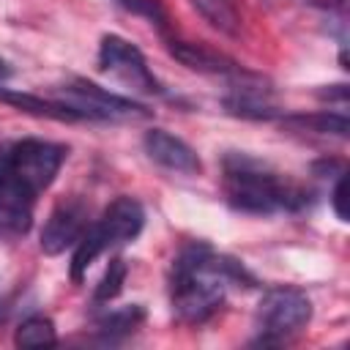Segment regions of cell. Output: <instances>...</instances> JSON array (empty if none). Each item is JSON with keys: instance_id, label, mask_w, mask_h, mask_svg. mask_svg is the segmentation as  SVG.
<instances>
[{"instance_id": "cell-8", "label": "cell", "mask_w": 350, "mask_h": 350, "mask_svg": "<svg viewBox=\"0 0 350 350\" xmlns=\"http://www.w3.org/2000/svg\"><path fill=\"white\" fill-rule=\"evenodd\" d=\"M36 191L11 170L5 148H0V238H19L33 224Z\"/></svg>"}, {"instance_id": "cell-3", "label": "cell", "mask_w": 350, "mask_h": 350, "mask_svg": "<svg viewBox=\"0 0 350 350\" xmlns=\"http://www.w3.org/2000/svg\"><path fill=\"white\" fill-rule=\"evenodd\" d=\"M142 224H145V211H142V205L134 197L123 194V197L112 200L104 208L101 219L96 224H88V230L77 241L74 257H71V279L82 282L85 271L90 268V262L98 254H104L112 246L134 241L142 232Z\"/></svg>"}, {"instance_id": "cell-13", "label": "cell", "mask_w": 350, "mask_h": 350, "mask_svg": "<svg viewBox=\"0 0 350 350\" xmlns=\"http://www.w3.org/2000/svg\"><path fill=\"white\" fill-rule=\"evenodd\" d=\"M189 3L200 11V16L211 27H216L224 36H238V30H241V14L232 5V0H189Z\"/></svg>"}, {"instance_id": "cell-16", "label": "cell", "mask_w": 350, "mask_h": 350, "mask_svg": "<svg viewBox=\"0 0 350 350\" xmlns=\"http://www.w3.org/2000/svg\"><path fill=\"white\" fill-rule=\"evenodd\" d=\"M287 123L293 126H301V129H309L314 134H336V137H345L347 134V118L342 112H317V115H295L290 118Z\"/></svg>"}, {"instance_id": "cell-12", "label": "cell", "mask_w": 350, "mask_h": 350, "mask_svg": "<svg viewBox=\"0 0 350 350\" xmlns=\"http://www.w3.org/2000/svg\"><path fill=\"white\" fill-rule=\"evenodd\" d=\"M0 101H5L11 107H19L25 112H33V115L55 118V120H82V115L74 112L71 107H66L60 101H44V98L30 96V93H14V90H3L0 88Z\"/></svg>"}, {"instance_id": "cell-9", "label": "cell", "mask_w": 350, "mask_h": 350, "mask_svg": "<svg viewBox=\"0 0 350 350\" xmlns=\"http://www.w3.org/2000/svg\"><path fill=\"white\" fill-rule=\"evenodd\" d=\"M88 230V208L79 200H66L60 202L44 230H41V249L44 254H63L68 246H77L82 232Z\"/></svg>"}, {"instance_id": "cell-2", "label": "cell", "mask_w": 350, "mask_h": 350, "mask_svg": "<svg viewBox=\"0 0 350 350\" xmlns=\"http://www.w3.org/2000/svg\"><path fill=\"white\" fill-rule=\"evenodd\" d=\"M224 200L238 213L271 216L279 211H301L306 205V191L262 161L246 153H230L221 164Z\"/></svg>"}, {"instance_id": "cell-19", "label": "cell", "mask_w": 350, "mask_h": 350, "mask_svg": "<svg viewBox=\"0 0 350 350\" xmlns=\"http://www.w3.org/2000/svg\"><path fill=\"white\" fill-rule=\"evenodd\" d=\"M331 205H334V213L339 221H347V175L339 172L336 178V186H334V194H331Z\"/></svg>"}, {"instance_id": "cell-18", "label": "cell", "mask_w": 350, "mask_h": 350, "mask_svg": "<svg viewBox=\"0 0 350 350\" xmlns=\"http://www.w3.org/2000/svg\"><path fill=\"white\" fill-rule=\"evenodd\" d=\"M115 3L123 5V8H129V11H134V14H139V16H148L159 27L167 25V14H164V8H161L159 0H115Z\"/></svg>"}, {"instance_id": "cell-7", "label": "cell", "mask_w": 350, "mask_h": 350, "mask_svg": "<svg viewBox=\"0 0 350 350\" xmlns=\"http://www.w3.org/2000/svg\"><path fill=\"white\" fill-rule=\"evenodd\" d=\"M5 153H8L11 170L36 194H41L44 189L52 186L68 150H66V145H57L49 139H19V142L5 145Z\"/></svg>"}, {"instance_id": "cell-11", "label": "cell", "mask_w": 350, "mask_h": 350, "mask_svg": "<svg viewBox=\"0 0 350 350\" xmlns=\"http://www.w3.org/2000/svg\"><path fill=\"white\" fill-rule=\"evenodd\" d=\"M170 55L180 60L186 68L200 71V74H216V77H238L241 66L230 60L227 55L205 46V44H191V41H170L167 44Z\"/></svg>"}, {"instance_id": "cell-10", "label": "cell", "mask_w": 350, "mask_h": 350, "mask_svg": "<svg viewBox=\"0 0 350 350\" xmlns=\"http://www.w3.org/2000/svg\"><path fill=\"white\" fill-rule=\"evenodd\" d=\"M145 153L164 170L170 172H183V175H197L202 170L200 156L194 153L191 145H186L180 137L164 131V129H150L145 131Z\"/></svg>"}, {"instance_id": "cell-6", "label": "cell", "mask_w": 350, "mask_h": 350, "mask_svg": "<svg viewBox=\"0 0 350 350\" xmlns=\"http://www.w3.org/2000/svg\"><path fill=\"white\" fill-rule=\"evenodd\" d=\"M98 68L104 74H109L112 79H118L123 88L134 90V93H142V96H161L164 93L161 82L148 68L142 52L120 36H104L101 38Z\"/></svg>"}, {"instance_id": "cell-14", "label": "cell", "mask_w": 350, "mask_h": 350, "mask_svg": "<svg viewBox=\"0 0 350 350\" xmlns=\"http://www.w3.org/2000/svg\"><path fill=\"white\" fill-rule=\"evenodd\" d=\"M57 342V331L55 323L44 314H33L27 320H22L16 325L14 334V345L16 347H27V350H38V347H52Z\"/></svg>"}, {"instance_id": "cell-4", "label": "cell", "mask_w": 350, "mask_h": 350, "mask_svg": "<svg viewBox=\"0 0 350 350\" xmlns=\"http://www.w3.org/2000/svg\"><path fill=\"white\" fill-rule=\"evenodd\" d=\"M60 104L71 107L74 112L82 115V120H145L150 118V109L126 98V96H118V93H109L88 79H71L60 88Z\"/></svg>"}, {"instance_id": "cell-15", "label": "cell", "mask_w": 350, "mask_h": 350, "mask_svg": "<svg viewBox=\"0 0 350 350\" xmlns=\"http://www.w3.org/2000/svg\"><path fill=\"white\" fill-rule=\"evenodd\" d=\"M142 320H145V309L139 304H129V306H120V309L101 314L98 317V334L104 339H120V336H129Z\"/></svg>"}, {"instance_id": "cell-1", "label": "cell", "mask_w": 350, "mask_h": 350, "mask_svg": "<svg viewBox=\"0 0 350 350\" xmlns=\"http://www.w3.org/2000/svg\"><path fill=\"white\" fill-rule=\"evenodd\" d=\"M238 282H252L238 260L216 254L205 243H189L178 252L170 271L172 312L180 323L200 325L221 309L227 287Z\"/></svg>"}, {"instance_id": "cell-5", "label": "cell", "mask_w": 350, "mask_h": 350, "mask_svg": "<svg viewBox=\"0 0 350 350\" xmlns=\"http://www.w3.org/2000/svg\"><path fill=\"white\" fill-rule=\"evenodd\" d=\"M312 320V301L298 287H273L260 298L257 331L260 342H282Z\"/></svg>"}, {"instance_id": "cell-20", "label": "cell", "mask_w": 350, "mask_h": 350, "mask_svg": "<svg viewBox=\"0 0 350 350\" xmlns=\"http://www.w3.org/2000/svg\"><path fill=\"white\" fill-rule=\"evenodd\" d=\"M0 74H3V60H0Z\"/></svg>"}, {"instance_id": "cell-17", "label": "cell", "mask_w": 350, "mask_h": 350, "mask_svg": "<svg viewBox=\"0 0 350 350\" xmlns=\"http://www.w3.org/2000/svg\"><path fill=\"white\" fill-rule=\"evenodd\" d=\"M126 262L120 260V257H115V260H109V265H107V273H104V279L98 282V287H96V293H93V301L96 304H107V301H112V298H118V293L123 290V282H126Z\"/></svg>"}]
</instances>
